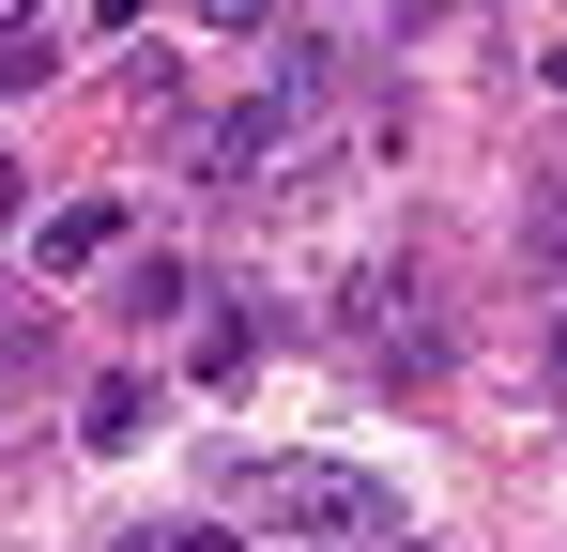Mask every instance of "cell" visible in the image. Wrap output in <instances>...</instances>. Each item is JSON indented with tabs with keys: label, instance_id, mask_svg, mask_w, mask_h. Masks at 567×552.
I'll return each mask as SVG.
<instances>
[{
	"label": "cell",
	"instance_id": "1",
	"mask_svg": "<svg viewBox=\"0 0 567 552\" xmlns=\"http://www.w3.org/2000/svg\"><path fill=\"white\" fill-rule=\"evenodd\" d=\"M230 491L277 522V538H399V491L353 460H230Z\"/></svg>",
	"mask_w": 567,
	"mask_h": 552
},
{
	"label": "cell",
	"instance_id": "2",
	"mask_svg": "<svg viewBox=\"0 0 567 552\" xmlns=\"http://www.w3.org/2000/svg\"><path fill=\"white\" fill-rule=\"evenodd\" d=\"M107 246H123V200H62V215L31 231V276H93Z\"/></svg>",
	"mask_w": 567,
	"mask_h": 552
},
{
	"label": "cell",
	"instance_id": "3",
	"mask_svg": "<svg viewBox=\"0 0 567 552\" xmlns=\"http://www.w3.org/2000/svg\"><path fill=\"white\" fill-rule=\"evenodd\" d=\"M199 276L169 262V246H138V262H123V292H107V307H123V323H138V338H154V323H169V307H185Z\"/></svg>",
	"mask_w": 567,
	"mask_h": 552
},
{
	"label": "cell",
	"instance_id": "4",
	"mask_svg": "<svg viewBox=\"0 0 567 552\" xmlns=\"http://www.w3.org/2000/svg\"><path fill=\"white\" fill-rule=\"evenodd\" d=\"M246 354H261V323H230V307H215V323H199V384H246Z\"/></svg>",
	"mask_w": 567,
	"mask_h": 552
},
{
	"label": "cell",
	"instance_id": "5",
	"mask_svg": "<svg viewBox=\"0 0 567 552\" xmlns=\"http://www.w3.org/2000/svg\"><path fill=\"white\" fill-rule=\"evenodd\" d=\"M78 430H93V446H138V430H154V399H138V384H93V415H78Z\"/></svg>",
	"mask_w": 567,
	"mask_h": 552
},
{
	"label": "cell",
	"instance_id": "6",
	"mask_svg": "<svg viewBox=\"0 0 567 552\" xmlns=\"http://www.w3.org/2000/svg\"><path fill=\"white\" fill-rule=\"evenodd\" d=\"M47 78V31H0V92H31Z\"/></svg>",
	"mask_w": 567,
	"mask_h": 552
},
{
	"label": "cell",
	"instance_id": "7",
	"mask_svg": "<svg viewBox=\"0 0 567 552\" xmlns=\"http://www.w3.org/2000/svg\"><path fill=\"white\" fill-rule=\"evenodd\" d=\"M199 16H215V31H261V16H277V0H199Z\"/></svg>",
	"mask_w": 567,
	"mask_h": 552
},
{
	"label": "cell",
	"instance_id": "8",
	"mask_svg": "<svg viewBox=\"0 0 567 552\" xmlns=\"http://www.w3.org/2000/svg\"><path fill=\"white\" fill-rule=\"evenodd\" d=\"M138 16H154V0H93V31H138Z\"/></svg>",
	"mask_w": 567,
	"mask_h": 552
},
{
	"label": "cell",
	"instance_id": "9",
	"mask_svg": "<svg viewBox=\"0 0 567 552\" xmlns=\"http://www.w3.org/2000/svg\"><path fill=\"white\" fill-rule=\"evenodd\" d=\"M16 200H31V170H16V154H0V231H16Z\"/></svg>",
	"mask_w": 567,
	"mask_h": 552
},
{
	"label": "cell",
	"instance_id": "10",
	"mask_svg": "<svg viewBox=\"0 0 567 552\" xmlns=\"http://www.w3.org/2000/svg\"><path fill=\"white\" fill-rule=\"evenodd\" d=\"M0 31H47V0H0Z\"/></svg>",
	"mask_w": 567,
	"mask_h": 552
},
{
	"label": "cell",
	"instance_id": "11",
	"mask_svg": "<svg viewBox=\"0 0 567 552\" xmlns=\"http://www.w3.org/2000/svg\"><path fill=\"white\" fill-rule=\"evenodd\" d=\"M537 231H553V262H567V184H553V215H537Z\"/></svg>",
	"mask_w": 567,
	"mask_h": 552
},
{
	"label": "cell",
	"instance_id": "12",
	"mask_svg": "<svg viewBox=\"0 0 567 552\" xmlns=\"http://www.w3.org/2000/svg\"><path fill=\"white\" fill-rule=\"evenodd\" d=\"M138 552H230V538H138Z\"/></svg>",
	"mask_w": 567,
	"mask_h": 552
},
{
	"label": "cell",
	"instance_id": "13",
	"mask_svg": "<svg viewBox=\"0 0 567 552\" xmlns=\"http://www.w3.org/2000/svg\"><path fill=\"white\" fill-rule=\"evenodd\" d=\"M553 384H567V323H553Z\"/></svg>",
	"mask_w": 567,
	"mask_h": 552
}]
</instances>
